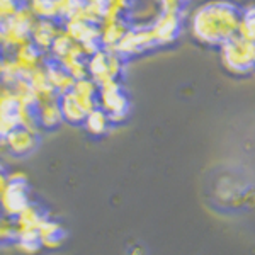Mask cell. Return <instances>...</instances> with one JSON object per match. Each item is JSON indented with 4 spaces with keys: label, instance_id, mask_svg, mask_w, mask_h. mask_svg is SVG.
Returning a JSON list of instances; mask_svg holds the SVG:
<instances>
[{
    "label": "cell",
    "instance_id": "cell-1",
    "mask_svg": "<svg viewBox=\"0 0 255 255\" xmlns=\"http://www.w3.org/2000/svg\"><path fill=\"white\" fill-rule=\"evenodd\" d=\"M242 10L228 0H211L199 5L189 17L191 34L197 41L221 46L238 34Z\"/></svg>",
    "mask_w": 255,
    "mask_h": 255
},
{
    "label": "cell",
    "instance_id": "cell-2",
    "mask_svg": "<svg viewBox=\"0 0 255 255\" xmlns=\"http://www.w3.org/2000/svg\"><path fill=\"white\" fill-rule=\"evenodd\" d=\"M221 60L232 73L242 75L255 68V41L233 36L221 44Z\"/></svg>",
    "mask_w": 255,
    "mask_h": 255
},
{
    "label": "cell",
    "instance_id": "cell-3",
    "mask_svg": "<svg viewBox=\"0 0 255 255\" xmlns=\"http://www.w3.org/2000/svg\"><path fill=\"white\" fill-rule=\"evenodd\" d=\"M0 203H2L5 213H9L10 216H22L32 206L31 184L27 177L24 174H10L7 177L2 196H0Z\"/></svg>",
    "mask_w": 255,
    "mask_h": 255
},
{
    "label": "cell",
    "instance_id": "cell-4",
    "mask_svg": "<svg viewBox=\"0 0 255 255\" xmlns=\"http://www.w3.org/2000/svg\"><path fill=\"white\" fill-rule=\"evenodd\" d=\"M99 87H101V108L108 113L111 123L126 119L129 113V99L123 85L118 80H113Z\"/></svg>",
    "mask_w": 255,
    "mask_h": 255
},
{
    "label": "cell",
    "instance_id": "cell-5",
    "mask_svg": "<svg viewBox=\"0 0 255 255\" xmlns=\"http://www.w3.org/2000/svg\"><path fill=\"white\" fill-rule=\"evenodd\" d=\"M182 15L175 12H160L157 17H153L150 31L158 46L170 44L179 38L180 29H182Z\"/></svg>",
    "mask_w": 255,
    "mask_h": 255
},
{
    "label": "cell",
    "instance_id": "cell-6",
    "mask_svg": "<svg viewBox=\"0 0 255 255\" xmlns=\"http://www.w3.org/2000/svg\"><path fill=\"white\" fill-rule=\"evenodd\" d=\"M20 97H22V121L32 131H39L43 128V114L44 108H46V101L34 90L20 94Z\"/></svg>",
    "mask_w": 255,
    "mask_h": 255
},
{
    "label": "cell",
    "instance_id": "cell-7",
    "mask_svg": "<svg viewBox=\"0 0 255 255\" xmlns=\"http://www.w3.org/2000/svg\"><path fill=\"white\" fill-rule=\"evenodd\" d=\"M55 102L58 104L65 123H70V125H84L85 123V118H87L90 109L85 106V102L77 94L60 96L58 101Z\"/></svg>",
    "mask_w": 255,
    "mask_h": 255
},
{
    "label": "cell",
    "instance_id": "cell-8",
    "mask_svg": "<svg viewBox=\"0 0 255 255\" xmlns=\"http://www.w3.org/2000/svg\"><path fill=\"white\" fill-rule=\"evenodd\" d=\"M22 123V97L20 94H0V125L12 128Z\"/></svg>",
    "mask_w": 255,
    "mask_h": 255
},
{
    "label": "cell",
    "instance_id": "cell-9",
    "mask_svg": "<svg viewBox=\"0 0 255 255\" xmlns=\"http://www.w3.org/2000/svg\"><path fill=\"white\" fill-rule=\"evenodd\" d=\"M34 27H36V17L31 12L26 14H17V15H10V27H9V38L15 43L22 44L26 41L32 39L34 34Z\"/></svg>",
    "mask_w": 255,
    "mask_h": 255
},
{
    "label": "cell",
    "instance_id": "cell-10",
    "mask_svg": "<svg viewBox=\"0 0 255 255\" xmlns=\"http://www.w3.org/2000/svg\"><path fill=\"white\" fill-rule=\"evenodd\" d=\"M17 247L26 254H38L44 247L41 228H38V226H22V230L19 232Z\"/></svg>",
    "mask_w": 255,
    "mask_h": 255
},
{
    "label": "cell",
    "instance_id": "cell-11",
    "mask_svg": "<svg viewBox=\"0 0 255 255\" xmlns=\"http://www.w3.org/2000/svg\"><path fill=\"white\" fill-rule=\"evenodd\" d=\"M46 49L41 48L36 41H26L19 46V63L26 65V67L38 68L41 61L46 56Z\"/></svg>",
    "mask_w": 255,
    "mask_h": 255
},
{
    "label": "cell",
    "instance_id": "cell-12",
    "mask_svg": "<svg viewBox=\"0 0 255 255\" xmlns=\"http://www.w3.org/2000/svg\"><path fill=\"white\" fill-rule=\"evenodd\" d=\"M58 32L60 31L56 29V26L49 19H36V27H34V34H32V41H36L41 48H44L48 51L53 43V39L56 38Z\"/></svg>",
    "mask_w": 255,
    "mask_h": 255
},
{
    "label": "cell",
    "instance_id": "cell-13",
    "mask_svg": "<svg viewBox=\"0 0 255 255\" xmlns=\"http://www.w3.org/2000/svg\"><path fill=\"white\" fill-rule=\"evenodd\" d=\"M85 128L90 131L92 134H102L108 131V128L111 125V119L102 108H96L92 111H89L87 118H85Z\"/></svg>",
    "mask_w": 255,
    "mask_h": 255
},
{
    "label": "cell",
    "instance_id": "cell-14",
    "mask_svg": "<svg viewBox=\"0 0 255 255\" xmlns=\"http://www.w3.org/2000/svg\"><path fill=\"white\" fill-rule=\"evenodd\" d=\"M75 48H77V43L72 39V36H68L65 31H60L58 34H56V38L53 39L48 53L58 56V58H61V60H67Z\"/></svg>",
    "mask_w": 255,
    "mask_h": 255
},
{
    "label": "cell",
    "instance_id": "cell-15",
    "mask_svg": "<svg viewBox=\"0 0 255 255\" xmlns=\"http://www.w3.org/2000/svg\"><path fill=\"white\" fill-rule=\"evenodd\" d=\"M41 232H43L44 247H60L65 238H67V232H65L63 226L53 220L46 221L41 226Z\"/></svg>",
    "mask_w": 255,
    "mask_h": 255
},
{
    "label": "cell",
    "instance_id": "cell-16",
    "mask_svg": "<svg viewBox=\"0 0 255 255\" xmlns=\"http://www.w3.org/2000/svg\"><path fill=\"white\" fill-rule=\"evenodd\" d=\"M61 5L63 0H31V14L36 19H51Z\"/></svg>",
    "mask_w": 255,
    "mask_h": 255
},
{
    "label": "cell",
    "instance_id": "cell-17",
    "mask_svg": "<svg viewBox=\"0 0 255 255\" xmlns=\"http://www.w3.org/2000/svg\"><path fill=\"white\" fill-rule=\"evenodd\" d=\"M63 116H61V111L56 102H46V108H44L43 114V128L49 131H55L63 125Z\"/></svg>",
    "mask_w": 255,
    "mask_h": 255
},
{
    "label": "cell",
    "instance_id": "cell-18",
    "mask_svg": "<svg viewBox=\"0 0 255 255\" xmlns=\"http://www.w3.org/2000/svg\"><path fill=\"white\" fill-rule=\"evenodd\" d=\"M238 36L250 41H255V7L242 10L240 27H238Z\"/></svg>",
    "mask_w": 255,
    "mask_h": 255
},
{
    "label": "cell",
    "instance_id": "cell-19",
    "mask_svg": "<svg viewBox=\"0 0 255 255\" xmlns=\"http://www.w3.org/2000/svg\"><path fill=\"white\" fill-rule=\"evenodd\" d=\"M116 7H118L116 0H90V10L89 12L92 15H96L97 19L108 22Z\"/></svg>",
    "mask_w": 255,
    "mask_h": 255
},
{
    "label": "cell",
    "instance_id": "cell-20",
    "mask_svg": "<svg viewBox=\"0 0 255 255\" xmlns=\"http://www.w3.org/2000/svg\"><path fill=\"white\" fill-rule=\"evenodd\" d=\"M0 12L9 15L31 12V0H0Z\"/></svg>",
    "mask_w": 255,
    "mask_h": 255
},
{
    "label": "cell",
    "instance_id": "cell-21",
    "mask_svg": "<svg viewBox=\"0 0 255 255\" xmlns=\"http://www.w3.org/2000/svg\"><path fill=\"white\" fill-rule=\"evenodd\" d=\"M63 7L75 17V15L87 14L90 10V0H63Z\"/></svg>",
    "mask_w": 255,
    "mask_h": 255
},
{
    "label": "cell",
    "instance_id": "cell-22",
    "mask_svg": "<svg viewBox=\"0 0 255 255\" xmlns=\"http://www.w3.org/2000/svg\"><path fill=\"white\" fill-rule=\"evenodd\" d=\"M19 242V232L12 228H5V230H0V249L7 250V249H14L17 247Z\"/></svg>",
    "mask_w": 255,
    "mask_h": 255
},
{
    "label": "cell",
    "instance_id": "cell-23",
    "mask_svg": "<svg viewBox=\"0 0 255 255\" xmlns=\"http://www.w3.org/2000/svg\"><path fill=\"white\" fill-rule=\"evenodd\" d=\"M9 27H10V15L0 12V41L9 38Z\"/></svg>",
    "mask_w": 255,
    "mask_h": 255
},
{
    "label": "cell",
    "instance_id": "cell-24",
    "mask_svg": "<svg viewBox=\"0 0 255 255\" xmlns=\"http://www.w3.org/2000/svg\"><path fill=\"white\" fill-rule=\"evenodd\" d=\"M10 145V129L7 126L0 125V150H5Z\"/></svg>",
    "mask_w": 255,
    "mask_h": 255
},
{
    "label": "cell",
    "instance_id": "cell-25",
    "mask_svg": "<svg viewBox=\"0 0 255 255\" xmlns=\"http://www.w3.org/2000/svg\"><path fill=\"white\" fill-rule=\"evenodd\" d=\"M9 168L3 165L2 162H0V196H2V191H3V186H5V180L7 177H9Z\"/></svg>",
    "mask_w": 255,
    "mask_h": 255
},
{
    "label": "cell",
    "instance_id": "cell-26",
    "mask_svg": "<svg viewBox=\"0 0 255 255\" xmlns=\"http://www.w3.org/2000/svg\"><path fill=\"white\" fill-rule=\"evenodd\" d=\"M9 61H7V55H5V46H3V41H0V70L3 67H7Z\"/></svg>",
    "mask_w": 255,
    "mask_h": 255
},
{
    "label": "cell",
    "instance_id": "cell-27",
    "mask_svg": "<svg viewBox=\"0 0 255 255\" xmlns=\"http://www.w3.org/2000/svg\"><path fill=\"white\" fill-rule=\"evenodd\" d=\"M3 216H5V209H3L2 203H0V223L3 221Z\"/></svg>",
    "mask_w": 255,
    "mask_h": 255
},
{
    "label": "cell",
    "instance_id": "cell-28",
    "mask_svg": "<svg viewBox=\"0 0 255 255\" xmlns=\"http://www.w3.org/2000/svg\"><path fill=\"white\" fill-rule=\"evenodd\" d=\"M3 90H2V75H0V94H2Z\"/></svg>",
    "mask_w": 255,
    "mask_h": 255
}]
</instances>
